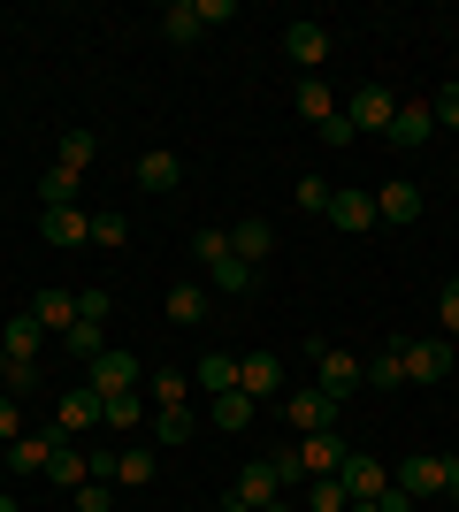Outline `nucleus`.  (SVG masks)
Returning a JSON list of instances; mask_svg holds the SVG:
<instances>
[{"mask_svg": "<svg viewBox=\"0 0 459 512\" xmlns=\"http://www.w3.org/2000/svg\"><path fill=\"white\" fill-rule=\"evenodd\" d=\"M261 512H299V505H291V497H276V505H261Z\"/></svg>", "mask_w": 459, "mask_h": 512, "instance_id": "3c124183", "label": "nucleus"}, {"mask_svg": "<svg viewBox=\"0 0 459 512\" xmlns=\"http://www.w3.org/2000/svg\"><path fill=\"white\" fill-rule=\"evenodd\" d=\"M222 512H253V505H245V497H222Z\"/></svg>", "mask_w": 459, "mask_h": 512, "instance_id": "8fccbe9b", "label": "nucleus"}, {"mask_svg": "<svg viewBox=\"0 0 459 512\" xmlns=\"http://www.w3.org/2000/svg\"><path fill=\"white\" fill-rule=\"evenodd\" d=\"M138 413H146L138 390H108V398H100V421H108V428H138Z\"/></svg>", "mask_w": 459, "mask_h": 512, "instance_id": "7c9ffc66", "label": "nucleus"}, {"mask_svg": "<svg viewBox=\"0 0 459 512\" xmlns=\"http://www.w3.org/2000/svg\"><path fill=\"white\" fill-rule=\"evenodd\" d=\"M62 344H69V352H77V360H85V367L100 360V352H108V337H100V321H77V329H69Z\"/></svg>", "mask_w": 459, "mask_h": 512, "instance_id": "72a5a7b5", "label": "nucleus"}, {"mask_svg": "<svg viewBox=\"0 0 459 512\" xmlns=\"http://www.w3.org/2000/svg\"><path fill=\"white\" fill-rule=\"evenodd\" d=\"M16 436H23V413H16V398L0 390V444H16Z\"/></svg>", "mask_w": 459, "mask_h": 512, "instance_id": "79ce46f5", "label": "nucleus"}, {"mask_svg": "<svg viewBox=\"0 0 459 512\" xmlns=\"http://www.w3.org/2000/svg\"><path fill=\"white\" fill-rule=\"evenodd\" d=\"M215 428H222V436L253 428V398H245V390H222V398H215Z\"/></svg>", "mask_w": 459, "mask_h": 512, "instance_id": "c756f323", "label": "nucleus"}, {"mask_svg": "<svg viewBox=\"0 0 459 512\" xmlns=\"http://www.w3.org/2000/svg\"><path fill=\"white\" fill-rule=\"evenodd\" d=\"M39 230H46V245H92V207H46L39 214Z\"/></svg>", "mask_w": 459, "mask_h": 512, "instance_id": "f8f14e48", "label": "nucleus"}, {"mask_svg": "<svg viewBox=\"0 0 459 512\" xmlns=\"http://www.w3.org/2000/svg\"><path fill=\"white\" fill-rule=\"evenodd\" d=\"M284 421L299 436H314V428H337V406H329L322 390H284Z\"/></svg>", "mask_w": 459, "mask_h": 512, "instance_id": "ddd939ff", "label": "nucleus"}, {"mask_svg": "<svg viewBox=\"0 0 459 512\" xmlns=\"http://www.w3.org/2000/svg\"><path fill=\"white\" fill-rule=\"evenodd\" d=\"M429 115H437V123H459V85H444L437 100H429Z\"/></svg>", "mask_w": 459, "mask_h": 512, "instance_id": "a18cd8bd", "label": "nucleus"}, {"mask_svg": "<svg viewBox=\"0 0 459 512\" xmlns=\"http://www.w3.org/2000/svg\"><path fill=\"white\" fill-rule=\"evenodd\" d=\"M230 497H245L253 512L276 505V497H284V474H276V459H245V467H238V490H230Z\"/></svg>", "mask_w": 459, "mask_h": 512, "instance_id": "9d476101", "label": "nucleus"}, {"mask_svg": "<svg viewBox=\"0 0 459 512\" xmlns=\"http://www.w3.org/2000/svg\"><path fill=\"white\" fill-rule=\"evenodd\" d=\"M391 115H398V92H391V85H360V92H352V130L383 138V130H391Z\"/></svg>", "mask_w": 459, "mask_h": 512, "instance_id": "6e6552de", "label": "nucleus"}, {"mask_svg": "<svg viewBox=\"0 0 459 512\" xmlns=\"http://www.w3.org/2000/svg\"><path fill=\"white\" fill-rule=\"evenodd\" d=\"M184 398H192L184 375H153V406H184Z\"/></svg>", "mask_w": 459, "mask_h": 512, "instance_id": "a19ab883", "label": "nucleus"}, {"mask_svg": "<svg viewBox=\"0 0 459 512\" xmlns=\"http://www.w3.org/2000/svg\"><path fill=\"white\" fill-rule=\"evenodd\" d=\"M161 31H169L176 46H192L199 31H207V23H199V8H192V0H169V8H161Z\"/></svg>", "mask_w": 459, "mask_h": 512, "instance_id": "cd10ccee", "label": "nucleus"}, {"mask_svg": "<svg viewBox=\"0 0 459 512\" xmlns=\"http://www.w3.org/2000/svg\"><path fill=\"white\" fill-rule=\"evenodd\" d=\"M337 490H345L352 505H368V497L391 490V467H383V459H368V451H345V467H337Z\"/></svg>", "mask_w": 459, "mask_h": 512, "instance_id": "20e7f679", "label": "nucleus"}, {"mask_svg": "<svg viewBox=\"0 0 459 512\" xmlns=\"http://www.w3.org/2000/svg\"><path fill=\"white\" fill-rule=\"evenodd\" d=\"M8 360H16V352H8V344H0V375H8Z\"/></svg>", "mask_w": 459, "mask_h": 512, "instance_id": "864d4df0", "label": "nucleus"}, {"mask_svg": "<svg viewBox=\"0 0 459 512\" xmlns=\"http://www.w3.org/2000/svg\"><path fill=\"white\" fill-rule=\"evenodd\" d=\"M31 314H39V329H77V299H69V291H39V306H31Z\"/></svg>", "mask_w": 459, "mask_h": 512, "instance_id": "bb28decb", "label": "nucleus"}, {"mask_svg": "<svg viewBox=\"0 0 459 512\" xmlns=\"http://www.w3.org/2000/svg\"><path fill=\"white\" fill-rule=\"evenodd\" d=\"M299 115H306L314 130H322L329 115H337V100H329V85H322V77H306V85H299Z\"/></svg>", "mask_w": 459, "mask_h": 512, "instance_id": "2f4dec72", "label": "nucleus"}, {"mask_svg": "<svg viewBox=\"0 0 459 512\" xmlns=\"http://www.w3.org/2000/svg\"><path fill=\"white\" fill-rule=\"evenodd\" d=\"M291 451H299V474L314 482V474H337V467H345V451H352V444L337 436V428H314V436H299Z\"/></svg>", "mask_w": 459, "mask_h": 512, "instance_id": "39448f33", "label": "nucleus"}, {"mask_svg": "<svg viewBox=\"0 0 459 512\" xmlns=\"http://www.w3.org/2000/svg\"><path fill=\"white\" fill-rule=\"evenodd\" d=\"M100 421V390H62V406H54V436H69V444H77V436H85V428Z\"/></svg>", "mask_w": 459, "mask_h": 512, "instance_id": "9b49d317", "label": "nucleus"}, {"mask_svg": "<svg viewBox=\"0 0 459 512\" xmlns=\"http://www.w3.org/2000/svg\"><path fill=\"white\" fill-rule=\"evenodd\" d=\"M375 505H383V512H414V497H406V490H398V482H391V490L375 497Z\"/></svg>", "mask_w": 459, "mask_h": 512, "instance_id": "de8ad7c7", "label": "nucleus"}, {"mask_svg": "<svg viewBox=\"0 0 459 512\" xmlns=\"http://www.w3.org/2000/svg\"><path fill=\"white\" fill-rule=\"evenodd\" d=\"M368 383H375V390H406V367H398V352H375V360H368Z\"/></svg>", "mask_w": 459, "mask_h": 512, "instance_id": "e433bc0d", "label": "nucleus"}, {"mask_svg": "<svg viewBox=\"0 0 459 512\" xmlns=\"http://www.w3.org/2000/svg\"><path fill=\"white\" fill-rule=\"evenodd\" d=\"M0 512H23V505H16V497H0Z\"/></svg>", "mask_w": 459, "mask_h": 512, "instance_id": "5fc2aeb1", "label": "nucleus"}, {"mask_svg": "<svg viewBox=\"0 0 459 512\" xmlns=\"http://www.w3.org/2000/svg\"><path fill=\"white\" fill-rule=\"evenodd\" d=\"M230 253H238L245 268H253V260H268V253H276V222H268V214H245L238 230H230Z\"/></svg>", "mask_w": 459, "mask_h": 512, "instance_id": "f3484780", "label": "nucleus"}, {"mask_svg": "<svg viewBox=\"0 0 459 512\" xmlns=\"http://www.w3.org/2000/svg\"><path fill=\"white\" fill-rule=\"evenodd\" d=\"M77 497V512H108V490H100V482H85V490H69Z\"/></svg>", "mask_w": 459, "mask_h": 512, "instance_id": "49530a36", "label": "nucleus"}, {"mask_svg": "<svg viewBox=\"0 0 459 512\" xmlns=\"http://www.w3.org/2000/svg\"><path fill=\"white\" fill-rule=\"evenodd\" d=\"M138 184H146V192H176V184H184V161H176L169 146L138 153Z\"/></svg>", "mask_w": 459, "mask_h": 512, "instance_id": "6ab92c4d", "label": "nucleus"}, {"mask_svg": "<svg viewBox=\"0 0 459 512\" xmlns=\"http://www.w3.org/2000/svg\"><path fill=\"white\" fill-rule=\"evenodd\" d=\"M54 444H62V436H16V444H8V467H16V474H46Z\"/></svg>", "mask_w": 459, "mask_h": 512, "instance_id": "5701e85b", "label": "nucleus"}, {"mask_svg": "<svg viewBox=\"0 0 459 512\" xmlns=\"http://www.w3.org/2000/svg\"><path fill=\"white\" fill-rule=\"evenodd\" d=\"M46 482H62V490H85L92 482V451H77L62 436V444H54V459H46Z\"/></svg>", "mask_w": 459, "mask_h": 512, "instance_id": "a211bd4d", "label": "nucleus"}, {"mask_svg": "<svg viewBox=\"0 0 459 512\" xmlns=\"http://www.w3.org/2000/svg\"><path fill=\"white\" fill-rule=\"evenodd\" d=\"M429 130H437V115H429V100H398L391 130H383V146H421Z\"/></svg>", "mask_w": 459, "mask_h": 512, "instance_id": "dca6fc26", "label": "nucleus"}, {"mask_svg": "<svg viewBox=\"0 0 459 512\" xmlns=\"http://www.w3.org/2000/svg\"><path fill=\"white\" fill-rule=\"evenodd\" d=\"M77 321H108V291H77Z\"/></svg>", "mask_w": 459, "mask_h": 512, "instance_id": "c03bdc74", "label": "nucleus"}, {"mask_svg": "<svg viewBox=\"0 0 459 512\" xmlns=\"http://www.w3.org/2000/svg\"><path fill=\"white\" fill-rule=\"evenodd\" d=\"M352 138H360V130H352V115H329V123H322V146H352Z\"/></svg>", "mask_w": 459, "mask_h": 512, "instance_id": "37998d69", "label": "nucleus"}, {"mask_svg": "<svg viewBox=\"0 0 459 512\" xmlns=\"http://www.w3.org/2000/svg\"><path fill=\"white\" fill-rule=\"evenodd\" d=\"M284 54L314 77V69L329 62V23H291V31H284Z\"/></svg>", "mask_w": 459, "mask_h": 512, "instance_id": "2eb2a0df", "label": "nucleus"}, {"mask_svg": "<svg viewBox=\"0 0 459 512\" xmlns=\"http://www.w3.org/2000/svg\"><path fill=\"white\" fill-rule=\"evenodd\" d=\"M169 321L176 329H199L207 321V283H169Z\"/></svg>", "mask_w": 459, "mask_h": 512, "instance_id": "aec40b11", "label": "nucleus"}, {"mask_svg": "<svg viewBox=\"0 0 459 512\" xmlns=\"http://www.w3.org/2000/svg\"><path fill=\"white\" fill-rule=\"evenodd\" d=\"M345 512H383V505H375V497H368V505H345Z\"/></svg>", "mask_w": 459, "mask_h": 512, "instance_id": "603ef678", "label": "nucleus"}, {"mask_svg": "<svg viewBox=\"0 0 459 512\" xmlns=\"http://www.w3.org/2000/svg\"><path fill=\"white\" fill-rule=\"evenodd\" d=\"M391 482L406 497H444V451H414V459H398Z\"/></svg>", "mask_w": 459, "mask_h": 512, "instance_id": "423d86ee", "label": "nucleus"}, {"mask_svg": "<svg viewBox=\"0 0 459 512\" xmlns=\"http://www.w3.org/2000/svg\"><path fill=\"white\" fill-rule=\"evenodd\" d=\"M192 383H199V390H215V398H222V390H238V360H230V352H207V360L192 367Z\"/></svg>", "mask_w": 459, "mask_h": 512, "instance_id": "a878e982", "label": "nucleus"}, {"mask_svg": "<svg viewBox=\"0 0 459 512\" xmlns=\"http://www.w3.org/2000/svg\"><path fill=\"white\" fill-rule=\"evenodd\" d=\"M54 161H62V169H77V176H85L92 161H100V138H92V130H62V146H54Z\"/></svg>", "mask_w": 459, "mask_h": 512, "instance_id": "393cba45", "label": "nucleus"}, {"mask_svg": "<svg viewBox=\"0 0 459 512\" xmlns=\"http://www.w3.org/2000/svg\"><path fill=\"white\" fill-rule=\"evenodd\" d=\"M138 383H146V367H138L131 352H115V344H108V352L92 360V390H100V398H108V390H138Z\"/></svg>", "mask_w": 459, "mask_h": 512, "instance_id": "4468645a", "label": "nucleus"}, {"mask_svg": "<svg viewBox=\"0 0 459 512\" xmlns=\"http://www.w3.org/2000/svg\"><path fill=\"white\" fill-rule=\"evenodd\" d=\"M0 383H8V398H23V390H39V360H8V375H0Z\"/></svg>", "mask_w": 459, "mask_h": 512, "instance_id": "ea45409f", "label": "nucleus"}, {"mask_svg": "<svg viewBox=\"0 0 459 512\" xmlns=\"http://www.w3.org/2000/svg\"><path fill=\"white\" fill-rule=\"evenodd\" d=\"M391 352L406 367V383H444L452 375V337H398Z\"/></svg>", "mask_w": 459, "mask_h": 512, "instance_id": "7ed1b4c3", "label": "nucleus"}, {"mask_svg": "<svg viewBox=\"0 0 459 512\" xmlns=\"http://www.w3.org/2000/svg\"><path fill=\"white\" fill-rule=\"evenodd\" d=\"M153 467H161V459H153V451H115V482H153Z\"/></svg>", "mask_w": 459, "mask_h": 512, "instance_id": "f704fd0d", "label": "nucleus"}, {"mask_svg": "<svg viewBox=\"0 0 459 512\" xmlns=\"http://www.w3.org/2000/svg\"><path fill=\"white\" fill-rule=\"evenodd\" d=\"M192 260L207 268V283H215L222 299H238V291H253V268H245V260L230 253V230H199V237H192Z\"/></svg>", "mask_w": 459, "mask_h": 512, "instance_id": "f257e3e1", "label": "nucleus"}, {"mask_svg": "<svg viewBox=\"0 0 459 512\" xmlns=\"http://www.w3.org/2000/svg\"><path fill=\"white\" fill-rule=\"evenodd\" d=\"M329 192H337V184H322V176H299V184H291L299 214H329Z\"/></svg>", "mask_w": 459, "mask_h": 512, "instance_id": "c9c22d12", "label": "nucleus"}, {"mask_svg": "<svg viewBox=\"0 0 459 512\" xmlns=\"http://www.w3.org/2000/svg\"><path fill=\"white\" fill-rule=\"evenodd\" d=\"M414 214H421L414 184H383V192H375V222H414Z\"/></svg>", "mask_w": 459, "mask_h": 512, "instance_id": "4be33fe9", "label": "nucleus"}, {"mask_svg": "<svg viewBox=\"0 0 459 512\" xmlns=\"http://www.w3.org/2000/svg\"><path fill=\"white\" fill-rule=\"evenodd\" d=\"M437 337H459V276L444 283V299H437Z\"/></svg>", "mask_w": 459, "mask_h": 512, "instance_id": "58836bf2", "label": "nucleus"}, {"mask_svg": "<svg viewBox=\"0 0 459 512\" xmlns=\"http://www.w3.org/2000/svg\"><path fill=\"white\" fill-rule=\"evenodd\" d=\"M322 222H337L345 237L375 230V192H360V184H345V192H329V214H322Z\"/></svg>", "mask_w": 459, "mask_h": 512, "instance_id": "1a4fd4ad", "label": "nucleus"}, {"mask_svg": "<svg viewBox=\"0 0 459 512\" xmlns=\"http://www.w3.org/2000/svg\"><path fill=\"white\" fill-rule=\"evenodd\" d=\"M39 314H16V321H0V344H8V352H16V360H39Z\"/></svg>", "mask_w": 459, "mask_h": 512, "instance_id": "b1692460", "label": "nucleus"}, {"mask_svg": "<svg viewBox=\"0 0 459 512\" xmlns=\"http://www.w3.org/2000/svg\"><path fill=\"white\" fill-rule=\"evenodd\" d=\"M352 497L337 490V474H314V482H306V512H345Z\"/></svg>", "mask_w": 459, "mask_h": 512, "instance_id": "473e14b6", "label": "nucleus"}, {"mask_svg": "<svg viewBox=\"0 0 459 512\" xmlns=\"http://www.w3.org/2000/svg\"><path fill=\"white\" fill-rule=\"evenodd\" d=\"M77 192H85V176L62 169V161H46V176H39V199H46V207H77Z\"/></svg>", "mask_w": 459, "mask_h": 512, "instance_id": "412c9836", "label": "nucleus"}, {"mask_svg": "<svg viewBox=\"0 0 459 512\" xmlns=\"http://www.w3.org/2000/svg\"><path fill=\"white\" fill-rule=\"evenodd\" d=\"M306 352H314V390H322L329 406H345L352 390L368 383V360H352V352H337V344H322V337H314Z\"/></svg>", "mask_w": 459, "mask_h": 512, "instance_id": "f03ea898", "label": "nucleus"}, {"mask_svg": "<svg viewBox=\"0 0 459 512\" xmlns=\"http://www.w3.org/2000/svg\"><path fill=\"white\" fill-rule=\"evenodd\" d=\"M192 413H184V406H161V413H153V436H161V451H176V444H192Z\"/></svg>", "mask_w": 459, "mask_h": 512, "instance_id": "c85d7f7f", "label": "nucleus"}, {"mask_svg": "<svg viewBox=\"0 0 459 512\" xmlns=\"http://www.w3.org/2000/svg\"><path fill=\"white\" fill-rule=\"evenodd\" d=\"M123 237H131V222H123V214H108V207L92 214V245H108V253H115Z\"/></svg>", "mask_w": 459, "mask_h": 512, "instance_id": "4c0bfd02", "label": "nucleus"}, {"mask_svg": "<svg viewBox=\"0 0 459 512\" xmlns=\"http://www.w3.org/2000/svg\"><path fill=\"white\" fill-rule=\"evenodd\" d=\"M238 390L253 398V406H261V398H284V360H276V352H245L238 360Z\"/></svg>", "mask_w": 459, "mask_h": 512, "instance_id": "0eeeda50", "label": "nucleus"}, {"mask_svg": "<svg viewBox=\"0 0 459 512\" xmlns=\"http://www.w3.org/2000/svg\"><path fill=\"white\" fill-rule=\"evenodd\" d=\"M444 497H459V459H444Z\"/></svg>", "mask_w": 459, "mask_h": 512, "instance_id": "09e8293b", "label": "nucleus"}]
</instances>
